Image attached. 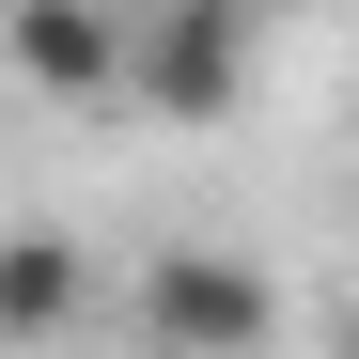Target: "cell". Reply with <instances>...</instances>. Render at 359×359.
<instances>
[{
	"instance_id": "1",
	"label": "cell",
	"mask_w": 359,
	"mask_h": 359,
	"mask_svg": "<svg viewBox=\"0 0 359 359\" xmlns=\"http://www.w3.org/2000/svg\"><path fill=\"white\" fill-rule=\"evenodd\" d=\"M141 344H156V359H266V344H281V281L234 266V250H172V266L141 281Z\"/></svg>"
},
{
	"instance_id": "2",
	"label": "cell",
	"mask_w": 359,
	"mask_h": 359,
	"mask_svg": "<svg viewBox=\"0 0 359 359\" xmlns=\"http://www.w3.org/2000/svg\"><path fill=\"white\" fill-rule=\"evenodd\" d=\"M126 94L172 109V126H219V109L250 94V16H234V0H156L126 32Z\"/></svg>"
},
{
	"instance_id": "3",
	"label": "cell",
	"mask_w": 359,
	"mask_h": 359,
	"mask_svg": "<svg viewBox=\"0 0 359 359\" xmlns=\"http://www.w3.org/2000/svg\"><path fill=\"white\" fill-rule=\"evenodd\" d=\"M0 47H16V79L32 94H126V16H109V0H16V16H0Z\"/></svg>"
},
{
	"instance_id": "4",
	"label": "cell",
	"mask_w": 359,
	"mask_h": 359,
	"mask_svg": "<svg viewBox=\"0 0 359 359\" xmlns=\"http://www.w3.org/2000/svg\"><path fill=\"white\" fill-rule=\"evenodd\" d=\"M79 250L63 234H0V344H47V328H79Z\"/></svg>"
}]
</instances>
